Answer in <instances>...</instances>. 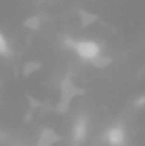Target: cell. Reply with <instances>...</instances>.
<instances>
[{"label":"cell","instance_id":"1","mask_svg":"<svg viewBox=\"0 0 145 146\" xmlns=\"http://www.w3.org/2000/svg\"><path fill=\"white\" fill-rule=\"evenodd\" d=\"M73 51L77 53L79 58H82L84 61H94L101 56V46L96 42V41H91V39H85V41H75L72 44Z\"/></svg>","mask_w":145,"mask_h":146},{"label":"cell","instance_id":"5","mask_svg":"<svg viewBox=\"0 0 145 146\" xmlns=\"http://www.w3.org/2000/svg\"><path fill=\"white\" fill-rule=\"evenodd\" d=\"M10 53V48H9V41H7V37L3 36L2 33H0V56H7Z\"/></svg>","mask_w":145,"mask_h":146},{"label":"cell","instance_id":"6","mask_svg":"<svg viewBox=\"0 0 145 146\" xmlns=\"http://www.w3.org/2000/svg\"><path fill=\"white\" fill-rule=\"evenodd\" d=\"M62 87H63V88H62V94H65V92L68 90V88H67V83H65V85H62ZM73 94H75V92H68V94H67V95H63L62 99H68V97H72Z\"/></svg>","mask_w":145,"mask_h":146},{"label":"cell","instance_id":"4","mask_svg":"<svg viewBox=\"0 0 145 146\" xmlns=\"http://www.w3.org/2000/svg\"><path fill=\"white\" fill-rule=\"evenodd\" d=\"M85 122H84V119H80V121H77L75 122V126H73V138H75V141H82L84 138H85Z\"/></svg>","mask_w":145,"mask_h":146},{"label":"cell","instance_id":"2","mask_svg":"<svg viewBox=\"0 0 145 146\" xmlns=\"http://www.w3.org/2000/svg\"><path fill=\"white\" fill-rule=\"evenodd\" d=\"M106 139L111 146H121L125 143V129L121 126H113L106 131Z\"/></svg>","mask_w":145,"mask_h":146},{"label":"cell","instance_id":"3","mask_svg":"<svg viewBox=\"0 0 145 146\" xmlns=\"http://www.w3.org/2000/svg\"><path fill=\"white\" fill-rule=\"evenodd\" d=\"M56 141H58V136L55 134V131L53 129H44L41 133L39 139H38L36 146H53Z\"/></svg>","mask_w":145,"mask_h":146}]
</instances>
